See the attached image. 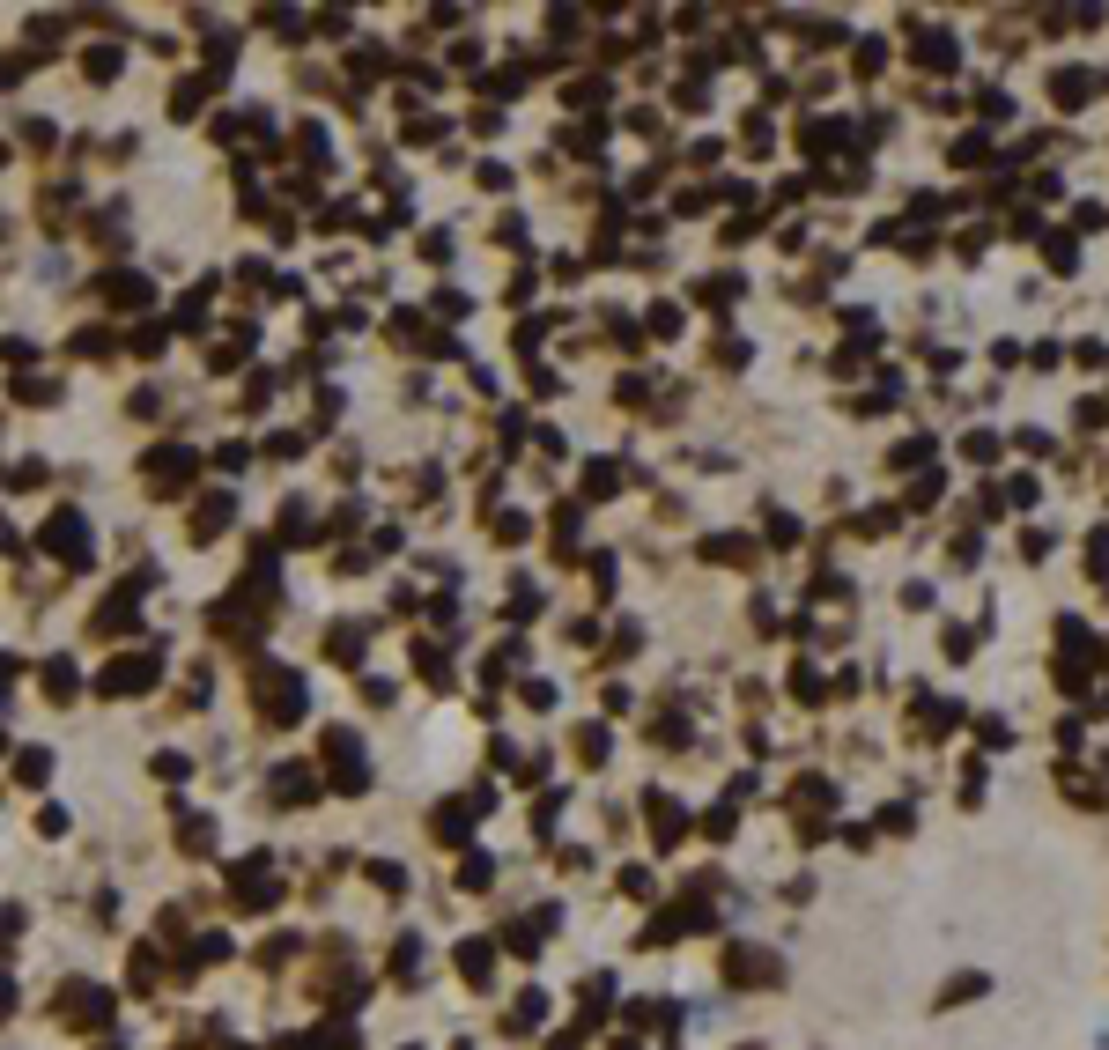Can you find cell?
<instances>
[{"label": "cell", "mask_w": 1109, "mask_h": 1050, "mask_svg": "<svg viewBox=\"0 0 1109 1050\" xmlns=\"http://www.w3.org/2000/svg\"><path fill=\"white\" fill-rule=\"evenodd\" d=\"M259 703H267V718H289V710H304V681H289V673H259Z\"/></svg>", "instance_id": "1"}, {"label": "cell", "mask_w": 1109, "mask_h": 1050, "mask_svg": "<svg viewBox=\"0 0 1109 1050\" xmlns=\"http://www.w3.org/2000/svg\"><path fill=\"white\" fill-rule=\"evenodd\" d=\"M148 681H156V659H126V666L104 673V696H141Z\"/></svg>", "instance_id": "2"}, {"label": "cell", "mask_w": 1109, "mask_h": 1050, "mask_svg": "<svg viewBox=\"0 0 1109 1050\" xmlns=\"http://www.w3.org/2000/svg\"><path fill=\"white\" fill-rule=\"evenodd\" d=\"M0 1014H8V984H0Z\"/></svg>", "instance_id": "3"}]
</instances>
